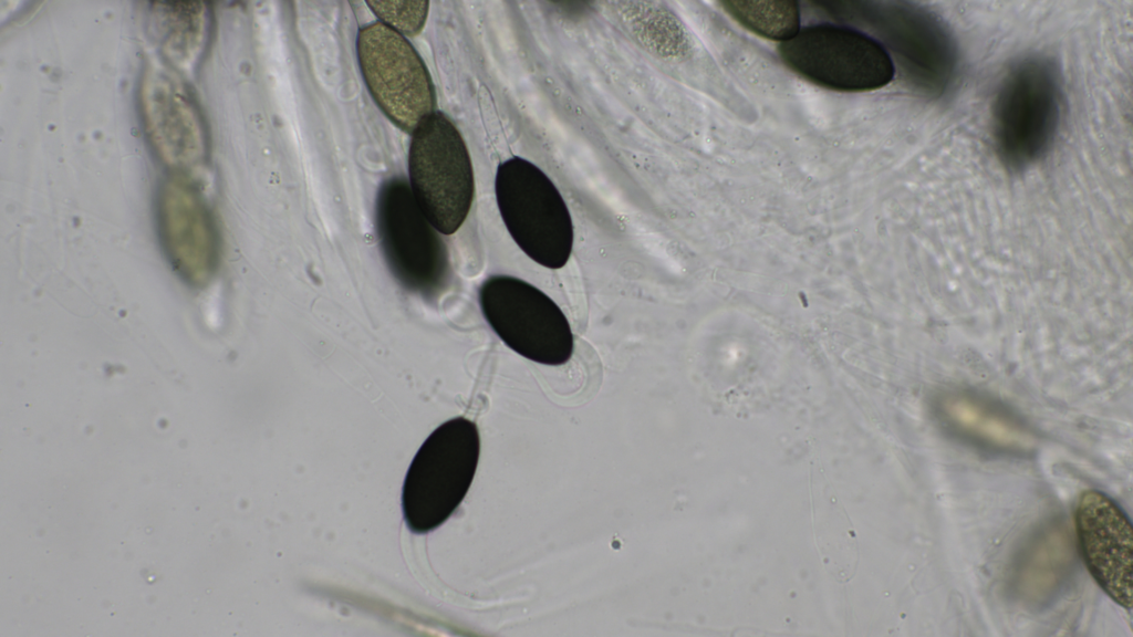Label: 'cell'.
<instances>
[{
	"label": "cell",
	"instance_id": "1",
	"mask_svg": "<svg viewBox=\"0 0 1133 637\" xmlns=\"http://www.w3.org/2000/svg\"><path fill=\"white\" fill-rule=\"evenodd\" d=\"M480 455L477 425L465 417L437 427L415 455L402 491L407 528L416 534L440 526L459 507Z\"/></svg>",
	"mask_w": 1133,
	"mask_h": 637
},
{
	"label": "cell",
	"instance_id": "2",
	"mask_svg": "<svg viewBox=\"0 0 1133 637\" xmlns=\"http://www.w3.org/2000/svg\"><path fill=\"white\" fill-rule=\"evenodd\" d=\"M1061 115L1059 73L1052 61L1030 55L1004 76L992 107V140L1000 161L1019 170L1050 148Z\"/></svg>",
	"mask_w": 1133,
	"mask_h": 637
},
{
	"label": "cell",
	"instance_id": "3",
	"mask_svg": "<svg viewBox=\"0 0 1133 637\" xmlns=\"http://www.w3.org/2000/svg\"><path fill=\"white\" fill-rule=\"evenodd\" d=\"M495 194L502 221L517 246L544 268H563L572 252L574 228L552 180L531 161L513 156L498 165Z\"/></svg>",
	"mask_w": 1133,
	"mask_h": 637
},
{
	"label": "cell",
	"instance_id": "4",
	"mask_svg": "<svg viewBox=\"0 0 1133 637\" xmlns=\"http://www.w3.org/2000/svg\"><path fill=\"white\" fill-rule=\"evenodd\" d=\"M408 171L427 220L443 234L456 232L471 208L475 179L467 146L443 112L435 111L413 132Z\"/></svg>",
	"mask_w": 1133,
	"mask_h": 637
},
{
	"label": "cell",
	"instance_id": "5",
	"mask_svg": "<svg viewBox=\"0 0 1133 637\" xmlns=\"http://www.w3.org/2000/svg\"><path fill=\"white\" fill-rule=\"evenodd\" d=\"M375 220L381 250L397 282L426 299L440 294L451 276L448 251L404 178H389L380 187Z\"/></svg>",
	"mask_w": 1133,
	"mask_h": 637
},
{
	"label": "cell",
	"instance_id": "6",
	"mask_svg": "<svg viewBox=\"0 0 1133 637\" xmlns=\"http://www.w3.org/2000/svg\"><path fill=\"white\" fill-rule=\"evenodd\" d=\"M481 313L497 336L520 356L563 365L574 349L570 323L544 292L511 275H490L478 290Z\"/></svg>",
	"mask_w": 1133,
	"mask_h": 637
},
{
	"label": "cell",
	"instance_id": "7",
	"mask_svg": "<svg viewBox=\"0 0 1133 637\" xmlns=\"http://www.w3.org/2000/svg\"><path fill=\"white\" fill-rule=\"evenodd\" d=\"M782 62L802 77L831 90L864 92L881 88L894 77V63L873 38L831 24L803 28L781 42Z\"/></svg>",
	"mask_w": 1133,
	"mask_h": 637
},
{
	"label": "cell",
	"instance_id": "8",
	"mask_svg": "<svg viewBox=\"0 0 1133 637\" xmlns=\"http://www.w3.org/2000/svg\"><path fill=\"white\" fill-rule=\"evenodd\" d=\"M356 50L362 75L377 106L398 128L413 133L436 106L430 75L417 51L381 21L360 29Z\"/></svg>",
	"mask_w": 1133,
	"mask_h": 637
},
{
	"label": "cell",
	"instance_id": "9",
	"mask_svg": "<svg viewBox=\"0 0 1133 637\" xmlns=\"http://www.w3.org/2000/svg\"><path fill=\"white\" fill-rule=\"evenodd\" d=\"M855 6V4H854ZM872 24L898 54L909 81L929 94L944 92L958 69L955 41L932 12L908 3H856L846 9Z\"/></svg>",
	"mask_w": 1133,
	"mask_h": 637
},
{
	"label": "cell",
	"instance_id": "10",
	"mask_svg": "<svg viewBox=\"0 0 1133 637\" xmlns=\"http://www.w3.org/2000/svg\"><path fill=\"white\" fill-rule=\"evenodd\" d=\"M1083 560L1100 587L1127 610L1133 605V530L1118 504L1104 493L1085 490L1075 508Z\"/></svg>",
	"mask_w": 1133,
	"mask_h": 637
},
{
	"label": "cell",
	"instance_id": "11",
	"mask_svg": "<svg viewBox=\"0 0 1133 637\" xmlns=\"http://www.w3.org/2000/svg\"><path fill=\"white\" fill-rule=\"evenodd\" d=\"M159 220L168 254L178 272L202 283L217 261V239L210 215L188 185H167L159 203Z\"/></svg>",
	"mask_w": 1133,
	"mask_h": 637
},
{
	"label": "cell",
	"instance_id": "12",
	"mask_svg": "<svg viewBox=\"0 0 1133 637\" xmlns=\"http://www.w3.org/2000/svg\"><path fill=\"white\" fill-rule=\"evenodd\" d=\"M147 116L159 148L175 161L197 158L201 133L193 107L167 86L155 85L147 97Z\"/></svg>",
	"mask_w": 1133,
	"mask_h": 637
},
{
	"label": "cell",
	"instance_id": "13",
	"mask_svg": "<svg viewBox=\"0 0 1133 637\" xmlns=\"http://www.w3.org/2000/svg\"><path fill=\"white\" fill-rule=\"evenodd\" d=\"M943 409L949 422L966 435L1004 448L1028 446L1025 428L1008 414L967 396L948 398Z\"/></svg>",
	"mask_w": 1133,
	"mask_h": 637
},
{
	"label": "cell",
	"instance_id": "14",
	"mask_svg": "<svg viewBox=\"0 0 1133 637\" xmlns=\"http://www.w3.org/2000/svg\"><path fill=\"white\" fill-rule=\"evenodd\" d=\"M828 493L827 502L814 507V532L818 547L827 568L840 582L854 575L857 562V545L854 530L838 499Z\"/></svg>",
	"mask_w": 1133,
	"mask_h": 637
},
{
	"label": "cell",
	"instance_id": "15",
	"mask_svg": "<svg viewBox=\"0 0 1133 637\" xmlns=\"http://www.w3.org/2000/svg\"><path fill=\"white\" fill-rule=\"evenodd\" d=\"M720 4L745 28L767 39L784 42L800 30V10L794 1L728 0Z\"/></svg>",
	"mask_w": 1133,
	"mask_h": 637
},
{
	"label": "cell",
	"instance_id": "16",
	"mask_svg": "<svg viewBox=\"0 0 1133 637\" xmlns=\"http://www.w3.org/2000/svg\"><path fill=\"white\" fill-rule=\"evenodd\" d=\"M381 22L402 35H417L427 19L428 1H367Z\"/></svg>",
	"mask_w": 1133,
	"mask_h": 637
}]
</instances>
